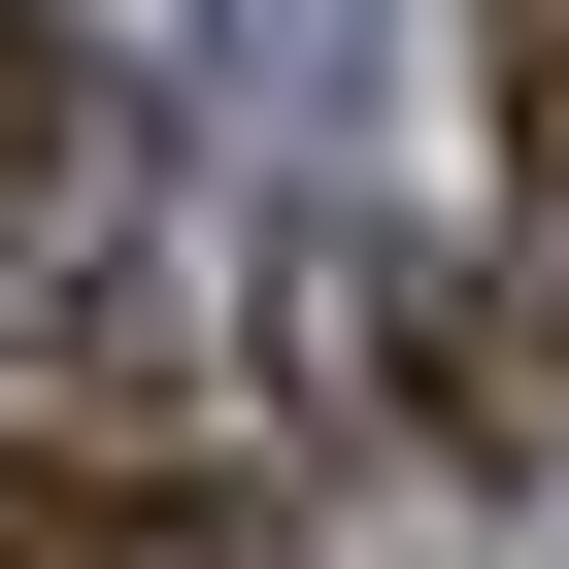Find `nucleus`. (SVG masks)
Instances as JSON below:
<instances>
[{"instance_id":"1","label":"nucleus","mask_w":569,"mask_h":569,"mask_svg":"<svg viewBox=\"0 0 569 569\" xmlns=\"http://www.w3.org/2000/svg\"><path fill=\"white\" fill-rule=\"evenodd\" d=\"M101 201H134V134H101V68L34 34V0H0V268H68Z\"/></svg>"},{"instance_id":"2","label":"nucleus","mask_w":569,"mask_h":569,"mask_svg":"<svg viewBox=\"0 0 569 569\" xmlns=\"http://www.w3.org/2000/svg\"><path fill=\"white\" fill-rule=\"evenodd\" d=\"M469 34H502V201L569 234V0H469Z\"/></svg>"}]
</instances>
